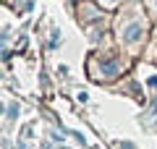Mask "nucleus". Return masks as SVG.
<instances>
[{
	"instance_id": "1",
	"label": "nucleus",
	"mask_w": 157,
	"mask_h": 149,
	"mask_svg": "<svg viewBox=\"0 0 157 149\" xmlns=\"http://www.w3.org/2000/svg\"><path fill=\"white\" fill-rule=\"evenodd\" d=\"M141 32H144V26H141L139 21H134V24H128V26L123 29V39L126 42H136V39L141 37Z\"/></svg>"
},
{
	"instance_id": "3",
	"label": "nucleus",
	"mask_w": 157,
	"mask_h": 149,
	"mask_svg": "<svg viewBox=\"0 0 157 149\" xmlns=\"http://www.w3.org/2000/svg\"><path fill=\"white\" fill-rule=\"evenodd\" d=\"M110 3H115V0H110Z\"/></svg>"
},
{
	"instance_id": "2",
	"label": "nucleus",
	"mask_w": 157,
	"mask_h": 149,
	"mask_svg": "<svg viewBox=\"0 0 157 149\" xmlns=\"http://www.w3.org/2000/svg\"><path fill=\"white\" fill-rule=\"evenodd\" d=\"M102 73H105V76H115V73H118V63H115V60L102 63Z\"/></svg>"
}]
</instances>
